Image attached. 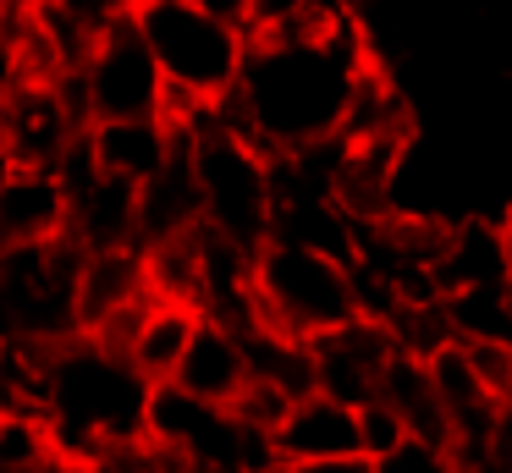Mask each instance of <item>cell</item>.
Listing matches in <instances>:
<instances>
[{
	"label": "cell",
	"instance_id": "obj_1",
	"mask_svg": "<svg viewBox=\"0 0 512 473\" xmlns=\"http://www.w3.org/2000/svg\"><path fill=\"white\" fill-rule=\"evenodd\" d=\"M149 391L155 385L127 358L94 347L89 336H72L50 352V374H45L50 435H56V446L67 457L89 462L105 446H122V440L144 435Z\"/></svg>",
	"mask_w": 512,
	"mask_h": 473
},
{
	"label": "cell",
	"instance_id": "obj_2",
	"mask_svg": "<svg viewBox=\"0 0 512 473\" xmlns=\"http://www.w3.org/2000/svg\"><path fill=\"white\" fill-rule=\"evenodd\" d=\"M133 22L177 105H210L237 88L248 61V28L237 17L210 11L199 0H144L133 6Z\"/></svg>",
	"mask_w": 512,
	"mask_h": 473
},
{
	"label": "cell",
	"instance_id": "obj_3",
	"mask_svg": "<svg viewBox=\"0 0 512 473\" xmlns=\"http://www.w3.org/2000/svg\"><path fill=\"white\" fill-rule=\"evenodd\" d=\"M254 308H259V325L314 341L325 330L358 319L353 264L298 248V242H265L254 253Z\"/></svg>",
	"mask_w": 512,
	"mask_h": 473
},
{
	"label": "cell",
	"instance_id": "obj_4",
	"mask_svg": "<svg viewBox=\"0 0 512 473\" xmlns=\"http://www.w3.org/2000/svg\"><path fill=\"white\" fill-rule=\"evenodd\" d=\"M72 94V105L83 110V121H133V116H166V77H160L155 55H149L144 33L133 17L111 22L94 39L89 61L72 77H61Z\"/></svg>",
	"mask_w": 512,
	"mask_h": 473
},
{
	"label": "cell",
	"instance_id": "obj_5",
	"mask_svg": "<svg viewBox=\"0 0 512 473\" xmlns=\"http://www.w3.org/2000/svg\"><path fill=\"white\" fill-rule=\"evenodd\" d=\"M83 110L72 105L67 83H39V77H6L0 94V154L28 171H56L83 138Z\"/></svg>",
	"mask_w": 512,
	"mask_h": 473
},
{
	"label": "cell",
	"instance_id": "obj_6",
	"mask_svg": "<svg viewBox=\"0 0 512 473\" xmlns=\"http://www.w3.org/2000/svg\"><path fill=\"white\" fill-rule=\"evenodd\" d=\"M309 352H314V391L331 396V402L364 407L380 396V374L397 358V341L380 319H347V325L314 336Z\"/></svg>",
	"mask_w": 512,
	"mask_h": 473
},
{
	"label": "cell",
	"instance_id": "obj_7",
	"mask_svg": "<svg viewBox=\"0 0 512 473\" xmlns=\"http://www.w3.org/2000/svg\"><path fill=\"white\" fill-rule=\"evenodd\" d=\"M67 237V187L56 171L12 165L0 182V253Z\"/></svg>",
	"mask_w": 512,
	"mask_h": 473
},
{
	"label": "cell",
	"instance_id": "obj_8",
	"mask_svg": "<svg viewBox=\"0 0 512 473\" xmlns=\"http://www.w3.org/2000/svg\"><path fill=\"white\" fill-rule=\"evenodd\" d=\"M83 138H89V154L105 176H122V182L144 187L171 165L182 132L166 116H133V121H89Z\"/></svg>",
	"mask_w": 512,
	"mask_h": 473
},
{
	"label": "cell",
	"instance_id": "obj_9",
	"mask_svg": "<svg viewBox=\"0 0 512 473\" xmlns=\"http://www.w3.org/2000/svg\"><path fill=\"white\" fill-rule=\"evenodd\" d=\"M276 462H331V457H364L358 446V407L331 402V396L309 391L287 407V418L270 435Z\"/></svg>",
	"mask_w": 512,
	"mask_h": 473
},
{
	"label": "cell",
	"instance_id": "obj_10",
	"mask_svg": "<svg viewBox=\"0 0 512 473\" xmlns=\"http://www.w3.org/2000/svg\"><path fill=\"white\" fill-rule=\"evenodd\" d=\"M171 385L199 402H215V407H232L248 385V352H243V336L232 325H215V319L199 314V330H193L188 352H182Z\"/></svg>",
	"mask_w": 512,
	"mask_h": 473
},
{
	"label": "cell",
	"instance_id": "obj_11",
	"mask_svg": "<svg viewBox=\"0 0 512 473\" xmlns=\"http://www.w3.org/2000/svg\"><path fill=\"white\" fill-rule=\"evenodd\" d=\"M507 253H501V231L496 220H452L435 259V286L441 297H463V292H496L507 286Z\"/></svg>",
	"mask_w": 512,
	"mask_h": 473
},
{
	"label": "cell",
	"instance_id": "obj_12",
	"mask_svg": "<svg viewBox=\"0 0 512 473\" xmlns=\"http://www.w3.org/2000/svg\"><path fill=\"white\" fill-rule=\"evenodd\" d=\"M149 297V275H144V248H105V253H83L78 270V330H100L105 319H116L122 308Z\"/></svg>",
	"mask_w": 512,
	"mask_h": 473
},
{
	"label": "cell",
	"instance_id": "obj_13",
	"mask_svg": "<svg viewBox=\"0 0 512 473\" xmlns=\"http://www.w3.org/2000/svg\"><path fill=\"white\" fill-rule=\"evenodd\" d=\"M193 330H199V308H182V303H160V297H149V308L138 314L133 336H127V363H133L149 385H166L171 374H177L182 352H188Z\"/></svg>",
	"mask_w": 512,
	"mask_h": 473
},
{
	"label": "cell",
	"instance_id": "obj_14",
	"mask_svg": "<svg viewBox=\"0 0 512 473\" xmlns=\"http://www.w3.org/2000/svg\"><path fill=\"white\" fill-rule=\"evenodd\" d=\"M375 402H386L391 413L402 418V429H408V440H424V446H441L446 451V413H441V396H435V380H430V363L424 358H408V352H397V358L386 363V374H380V396Z\"/></svg>",
	"mask_w": 512,
	"mask_h": 473
},
{
	"label": "cell",
	"instance_id": "obj_15",
	"mask_svg": "<svg viewBox=\"0 0 512 473\" xmlns=\"http://www.w3.org/2000/svg\"><path fill=\"white\" fill-rule=\"evenodd\" d=\"M56 435H50V418L34 407H6L0 413V473H34L56 457Z\"/></svg>",
	"mask_w": 512,
	"mask_h": 473
},
{
	"label": "cell",
	"instance_id": "obj_16",
	"mask_svg": "<svg viewBox=\"0 0 512 473\" xmlns=\"http://www.w3.org/2000/svg\"><path fill=\"white\" fill-rule=\"evenodd\" d=\"M457 347H463V363L474 369V380L496 402H512V336H468Z\"/></svg>",
	"mask_w": 512,
	"mask_h": 473
},
{
	"label": "cell",
	"instance_id": "obj_17",
	"mask_svg": "<svg viewBox=\"0 0 512 473\" xmlns=\"http://www.w3.org/2000/svg\"><path fill=\"white\" fill-rule=\"evenodd\" d=\"M83 473H188L171 451H160L155 440H122V446H105L100 457L83 462Z\"/></svg>",
	"mask_w": 512,
	"mask_h": 473
},
{
	"label": "cell",
	"instance_id": "obj_18",
	"mask_svg": "<svg viewBox=\"0 0 512 473\" xmlns=\"http://www.w3.org/2000/svg\"><path fill=\"white\" fill-rule=\"evenodd\" d=\"M408 440V429H402V418L391 413L386 402H364L358 407V446H364V457H386L391 446H402Z\"/></svg>",
	"mask_w": 512,
	"mask_h": 473
},
{
	"label": "cell",
	"instance_id": "obj_19",
	"mask_svg": "<svg viewBox=\"0 0 512 473\" xmlns=\"http://www.w3.org/2000/svg\"><path fill=\"white\" fill-rule=\"evenodd\" d=\"M375 473H457L452 457L441 446H424V440H402L386 457H375Z\"/></svg>",
	"mask_w": 512,
	"mask_h": 473
},
{
	"label": "cell",
	"instance_id": "obj_20",
	"mask_svg": "<svg viewBox=\"0 0 512 473\" xmlns=\"http://www.w3.org/2000/svg\"><path fill=\"white\" fill-rule=\"evenodd\" d=\"M56 11H67L78 28H89L94 39H100L111 22H122V17H133V0H50Z\"/></svg>",
	"mask_w": 512,
	"mask_h": 473
},
{
	"label": "cell",
	"instance_id": "obj_21",
	"mask_svg": "<svg viewBox=\"0 0 512 473\" xmlns=\"http://www.w3.org/2000/svg\"><path fill=\"white\" fill-rule=\"evenodd\" d=\"M276 473H375L369 457H331V462H281Z\"/></svg>",
	"mask_w": 512,
	"mask_h": 473
},
{
	"label": "cell",
	"instance_id": "obj_22",
	"mask_svg": "<svg viewBox=\"0 0 512 473\" xmlns=\"http://www.w3.org/2000/svg\"><path fill=\"white\" fill-rule=\"evenodd\" d=\"M496 231H501V253H507V270H512V204L496 215Z\"/></svg>",
	"mask_w": 512,
	"mask_h": 473
},
{
	"label": "cell",
	"instance_id": "obj_23",
	"mask_svg": "<svg viewBox=\"0 0 512 473\" xmlns=\"http://www.w3.org/2000/svg\"><path fill=\"white\" fill-rule=\"evenodd\" d=\"M133 6H144V0H133Z\"/></svg>",
	"mask_w": 512,
	"mask_h": 473
}]
</instances>
